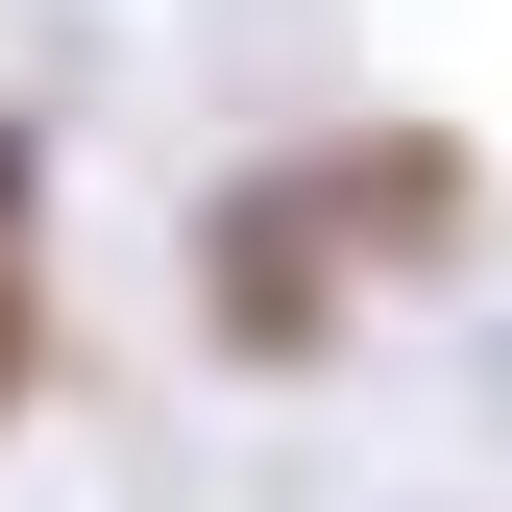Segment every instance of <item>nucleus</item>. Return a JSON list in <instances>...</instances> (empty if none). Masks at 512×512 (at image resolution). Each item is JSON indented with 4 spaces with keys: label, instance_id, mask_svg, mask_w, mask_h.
Masks as SVG:
<instances>
[{
    "label": "nucleus",
    "instance_id": "nucleus-1",
    "mask_svg": "<svg viewBox=\"0 0 512 512\" xmlns=\"http://www.w3.org/2000/svg\"><path fill=\"white\" fill-rule=\"evenodd\" d=\"M439 196H464V171L439 147H342V171H244V196L196 220V317H220V366H317L342 342V293H366V244H415Z\"/></svg>",
    "mask_w": 512,
    "mask_h": 512
},
{
    "label": "nucleus",
    "instance_id": "nucleus-2",
    "mask_svg": "<svg viewBox=\"0 0 512 512\" xmlns=\"http://www.w3.org/2000/svg\"><path fill=\"white\" fill-rule=\"evenodd\" d=\"M49 391V122H0V415Z\"/></svg>",
    "mask_w": 512,
    "mask_h": 512
}]
</instances>
